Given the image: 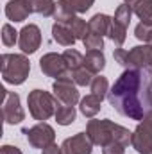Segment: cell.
<instances>
[{"instance_id":"1","label":"cell","mask_w":152,"mask_h":154,"mask_svg":"<svg viewBox=\"0 0 152 154\" xmlns=\"http://www.w3.org/2000/svg\"><path fill=\"white\" fill-rule=\"evenodd\" d=\"M149 72L127 68L113 84L108 100L120 115L131 120H141L145 113L152 109L149 102Z\"/></svg>"},{"instance_id":"2","label":"cell","mask_w":152,"mask_h":154,"mask_svg":"<svg viewBox=\"0 0 152 154\" xmlns=\"http://www.w3.org/2000/svg\"><path fill=\"white\" fill-rule=\"evenodd\" d=\"M86 134L90 136L93 145H100V147H106L113 142H118L127 147L132 140V133L127 127L118 125L108 118L106 120H95V118L90 120L86 125Z\"/></svg>"},{"instance_id":"3","label":"cell","mask_w":152,"mask_h":154,"mask_svg":"<svg viewBox=\"0 0 152 154\" xmlns=\"http://www.w3.org/2000/svg\"><path fill=\"white\" fill-rule=\"evenodd\" d=\"M2 77L9 84H23L31 72V63L23 54H2L0 57Z\"/></svg>"},{"instance_id":"4","label":"cell","mask_w":152,"mask_h":154,"mask_svg":"<svg viewBox=\"0 0 152 154\" xmlns=\"http://www.w3.org/2000/svg\"><path fill=\"white\" fill-rule=\"evenodd\" d=\"M114 61L125 68H138V70H149L152 66V47L149 43L132 47L131 50L116 48L113 54Z\"/></svg>"},{"instance_id":"5","label":"cell","mask_w":152,"mask_h":154,"mask_svg":"<svg viewBox=\"0 0 152 154\" xmlns=\"http://www.w3.org/2000/svg\"><path fill=\"white\" fill-rule=\"evenodd\" d=\"M27 104H29V111H31L32 118L45 122L52 115H56L59 100L56 99V95H50L45 90H32L27 97Z\"/></svg>"},{"instance_id":"6","label":"cell","mask_w":152,"mask_h":154,"mask_svg":"<svg viewBox=\"0 0 152 154\" xmlns=\"http://www.w3.org/2000/svg\"><path fill=\"white\" fill-rule=\"evenodd\" d=\"M39 68L45 75L56 77V79H63V77H72V72L66 66V61L63 57V54H56V52H48L39 59Z\"/></svg>"},{"instance_id":"7","label":"cell","mask_w":152,"mask_h":154,"mask_svg":"<svg viewBox=\"0 0 152 154\" xmlns=\"http://www.w3.org/2000/svg\"><path fill=\"white\" fill-rule=\"evenodd\" d=\"M95 0H59L57 7H56V14L54 20L59 23H66L70 18H74L75 14L86 13Z\"/></svg>"},{"instance_id":"8","label":"cell","mask_w":152,"mask_h":154,"mask_svg":"<svg viewBox=\"0 0 152 154\" xmlns=\"http://www.w3.org/2000/svg\"><path fill=\"white\" fill-rule=\"evenodd\" d=\"M2 93H4V108H2V115L5 124L9 125H14V124H20L23 118H25V111L20 104V95L14 93V91H7L2 88Z\"/></svg>"},{"instance_id":"9","label":"cell","mask_w":152,"mask_h":154,"mask_svg":"<svg viewBox=\"0 0 152 154\" xmlns=\"http://www.w3.org/2000/svg\"><path fill=\"white\" fill-rule=\"evenodd\" d=\"M23 133L27 134L29 143L34 149H41V151L45 147L52 145L54 140H56V131L48 124H45V122H39L36 125H32L31 129H23Z\"/></svg>"},{"instance_id":"10","label":"cell","mask_w":152,"mask_h":154,"mask_svg":"<svg viewBox=\"0 0 152 154\" xmlns=\"http://www.w3.org/2000/svg\"><path fill=\"white\" fill-rule=\"evenodd\" d=\"M54 95L61 104L66 106H75L79 102V91L75 88V82L72 77H63V79H56V82L52 84Z\"/></svg>"},{"instance_id":"11","label":"cell","mask_w":152,"mask_h":154,"mask_svg":"<svg viewBox=\"0 0 152 154\" xmlns=\"http://www.w3.org/2000/svg\"><path fill=\"white\" fill-rule=\"evenodd\" d=\"M18 45H20L23 54H34L39 48V45H41V31H39L38 25H34V23L25 25L20 31Z\"/></svg>"},{"instance_id":"12","label":"cell","mask_w":152,"mask_h":154,"mask_svg":"<svg viewBox=\"0 0 152 154\" xmlns=\"http://www.w3.org/2000/svg\"><path fill=\"white\" fill-rule=\"evenodd\" d=\"M63 154H91L93 142L86 133H77L72 138H66L61 145Z\"/></svg>"},{"instance_id":"13","label":"cell","mask_w":152,"mask_h":154,"mask_svg":"<svg viewBox=\"0 0 152 154\" xmlns=\"http://www.w3.org/2000/svg\"><path fill=\"white\" fill-rule=\"evenodd\" d=\"M131 145L138 154H152V131L147 129L141 122L132 133Z\"/></svg>"},{"instance_id":"14","label":"cell","mask_w":152,"mask_h":154,"mask_svg":"<svg viewBox=\"0 0 152 154\" xmlns=\"http://www.w3.org/2000/svg\"><path fill=\"white\" fill-rule=\"evenodd\" d=\"M29 14L31 13L25 0H9L5 5V16L13 22H23Z\"/></svg>"},{"instance_id":"15","label":"cell","mask_w":152,"mask_h":154,"mask_svg":"<svg viewBox=\"0 0 152 154\" xmlns=\"http://www.w3.org/2000/svg\"><path fill=\"white\" fill-rule=\"evenodd\" d=\"M52 38L56 43H59L63 47H74V43L77 41L74 32L70 31V27L66 23H59V22H56L52 25Z\"/></svg>"},{"instance_id":"16","label":"cell","mask_w":152,"mask_h":154,"mask_svg":"<svg viewBox=\"0 0 152 154\" xmlns=\"http://www.w3.org/2000/svg\"><path fill=\"white\" fill-rule=\"evenodd\" d=\"M111 22H113L111 16H108V14H104V13H97V14L88 22V27H90L91 32H95V34H99V36H106V34H109Z\"/></svg>"},{"instance_id":"17","label":"cell","mask_w":152,"mask_h":154,"mask_svg":"<svg viewBox=\"0 0 152 154\" xmlns=\"http://www.w3.org/2000/svg\"><path fill=\"white\" fill-rule=\"evenodd\" d=\"M106 66V57L102 50H88L84 56V68H88L91 74H100Z\"/></svg>"},{"instance_id":"18","label":"cell","mask_w":152,"mask_h":154,"mask_svg":"<svg viewBox=\"0 0 152 154\" xmlns=\"http://www.w3.org/2000/svg\"><path fill=\"white\" fill-rule=\"evenodd\" d=\"M29 13H38L43 16H54L57 4L54 0H25Z\"/></svg>"},{"instance_id":"19","label":"cell","mask_w":152,"mask_h":154,"mask_svg":"<svg viewBox=\"0 0 152 154\" xmlns=\"http://www.w3.org/2000/svg\"><path fill=\"white\" fill-rule=\"evenodd\" d=\"M129 5L132 13L141 20V23L152 25V0H134Z\"/></svg>"},{"instance_id":"20","label":"cell","mask_w":152,"mask_h":154,"mask_svg":"<svg viewBox=\"0 0 152 154\" xmlns=\"http://www.w3.org/2000/svg\"><path fill=\"white\" fill-rule=\"evenodd\" d=\"M100 108H102V99L97 97V95H93V93L91 95H86L81 100V113L84 116H88V118H93V116L100 111Z\"/></svg>"},{"instance_id":"21","label":"cell","mask_w":152,"mask_h":154,"mask_svg":"<svg viewBox=\"0 0 152 154\" xmlns=\"http://www.w3.org/2000/svg\"><path fill=\"white\" fill-rule=\"evenodd\" d=\"M56 122L59 125H70L74 120H75V108L74 106H66V104H59L57 109H56Z\"/></svg>"},{"instance_id":"22","label":"cell","mask_w":152,"mask_h":154,"mask_svg":"<svg viewBox=\"0 0 152 154\" xmlns=\"http://www.w3.org/2000/svg\"><path fill=\"white\" fill-rule=\"evenodd\" d=\"M63 57H65L66 66H68L70 72H75L77 68L84 66V56H82L79 50H75V48H68V50H65V52H63Z\"/></svg>"},{"instance_id":"23","label":"cell","mask_w":152,"mask_h":154,"mask_svg":"<svg viewBox=\"0 0 152 154\" xmlns=\"http://www.w3.org/2000/svg\"><path fill=\"white\" fill-rule=\"evenodd\" d=\"M66 25H68L70 31L74 32L75 39H84L86 38V34L90 32V27H88L86 20H82L81 16H74V18H70V20L66 22Z\"/></svg>"},{"instance_id":"24","label":"cell","mask_w":152,"mask_h":154,"mask_svg":"<svg viewBox=\"0 0 152 154\" xmlns=\"http://www.w3.org/2000/svg\"><path fill=\"white\" fill-rule=\"evenodd\" d=\"M109 38L114 41V45L116 47H122L123 45V41L127 38V27H123V25H120V23H116V22H111V29H109V34H108Z\"/></svg>"},{"instance_id":"25","label":"cell","mask_w":152,"mask_h":154,"mask_svg":"<svg viewBox=\"0 0 152 154\" xmlns=\"http://www.w3.org/2000/svg\"><path fill=\"white\" fill-rule=\"evenodd\" d=\"M95 74H91L88 68H84V66H81V68H77L75 72H72V79H74V82L79 84V86H91V82H93V79H95Z\"/></svg>"},{"instance_id":"26","label":"cell","mask_w":152,"mask_h":154,"mask_svg":"<svg viewBox=\"0 0 152 154\" xmlns=\"http://www.w3.org/2000/svg\"><path fill=\"white\" fill-rule=\"evenodd\" d=\"M131 14H132V9H131V5H129V4H122V5H118V9L114 11L113 20L116 22V23L123 25V27H129Z\"/></svg>"},{"instance_id":"27","label":"cell","mask_w":152,"mask_h":154,"mask_svg":"<svg viewBox=\"0 0 152 154\" xmlns=\"http://www.w3.org/2000/svg\"><path fill=\"white\" fill-rule=\"evenodd\" d=\"M91 93L97 95V97H100L104 100V97L109 93V82H108V79L102 75L95 77L93 82H91Z\"/></svg>"},{"instance_id":"28","label":"cell","mask_w":152,"mask_h":154,"mask_svg":"<svg viewBox=\"0 0 152 154\" xmlns=\"http://www.w3.org/2000/svg\"><path fill=\"white\" fill-rule=\"evenodd\" d=\"M82 43H84V47L88 50H102L104 48V39H102V36H99V34H95L91 31L86 34V38L82 39Z\"/></svg>"},{"instance_id":"29","label":"cell","mask_w":152,"mask_h":154,"mask_svg":"<svg viewBox=\"0 0 152 154\" xmlns=\"http://www.w3.org/2000/svg\"><path fill=\"white\" fill-rule=\"evenodd\" d=\"M18 34H20V32H16L14 27H11L9 23H5V25L2 27V43H4L5 47H14V43L20 39Z\"/></svg>"},{"instance_id":"30","label":"cell","mask_w":152,"mask_h":154,"mask_svg":"<svg viewBox=\"0 0 152 154\" xmlns=\"http://www.w3.org/2000/svg\"><path fill=\"white\" fill-rule=\"evenodd\" d=\"M150 34H152V25H147V23H141V22H140V23L134 27V36L140 39V41L149 43Z\"/></svg>"},{"instance_id":"31","label":"cell","mask_w":152,"mask_h":154,"mask_svg":"<svg viewBox=\"0 0 152 154\" xmlns=\"http://www.w3.org/2000/svg\"><path fill=\"white\" fill-rule=\"evenodd\" d=\"M125 152V145L118 143V142H113L106 147H102V154H123Z\"/></svg>"},{"instance_id":"32","label":"cell","mask_w":152,"mask_h":154,"mask_svg":"<svg viewBox=\"0 0 152 154\" xmlns=\"http://www.w3.org/2000/svg\"><path fill=\"white\" fill-rule=\"evenodd\" d=\"M0 154H22V151L18 147H14V145H4L0 149Z\"/></svg>"},{"instance_id":"33","label":"cell","mask_w":152,"mask_h":154,"mask_svg":"<svg viewBox=\"0 0 152 154\" xmlns=\"http://www.w3.org/2000/svg\"><path fill=\"white\" fill-rule=\"evenodd\" d=\"M43 154H63V149L57 147L56 143H52V145H48V147L43 149Z\"/></svg>"},{"instance_id":"34","label":"cell","mask_w":152,"mask_h":154,"mask_svg":"<svg viewBox=\"0 0 152 154\" xmlns=\"http://www.w3.org/2000/svg\"><path fill=\"white\" fill-rule=\"evenodd\" d=\"M141 124H143L147 129H150L152 131V109H149V111L145 113V116L141 118Z\"/></svg>"},{"instance_id":"35","label":"cell","mask_w":152,"mask_h":154,"mask_svg":"<svg viewBox=\"0 0 152 154\" xmlns=\"http://www.w3.org/2000/svg\"><path fill=\"white\" fill-rule=\"evenodd\" d=\"M149 102H150V108H152V77H150V82H149Z\"/></svg>"},{"instance_id":"36","label":"cell","mask_w":152,"mask_h":154,"mask_svg":"<svg viewBox=\"0 0 152 154\" xmlns=\"http://www.w3.org/2000/svg\"><path fill=\"white\" fill-rule=\"evenodd\" d=\"M123 2H125V4H132L134 0H123Z\"/></svg>"},{"instance_id":"37","label":"cell","mask_w":152,"mask_h":154,"mask_svg":"<svg viewBox=\"0 0 152 154\" xmlns=\"http://www.w3.org/2000/svg\"><path fill=\"white\" fill-rule=\"evenodd\" d=\"M149 45L152 47V34H150V39H149Z\"/></svg>"},{"instance_id":"38","label":"cell","mask_w":152,"mask_h":154,"mask_svg":"<svg viewBox=\"0 0 152 154\" xmlns=\"http://www.w3.org/2000/svg\"><path fill=\"white\" fill-rule=\"evenodd\" d=\"M149 74H150V77H152V66H150V68H149Z\"/></svg>"}]
</instances>
